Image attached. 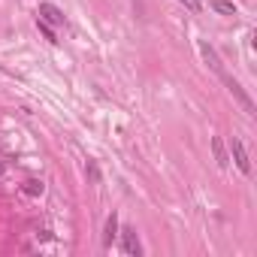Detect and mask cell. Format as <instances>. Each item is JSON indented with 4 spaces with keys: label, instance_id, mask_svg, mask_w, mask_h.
Returning a JSON list of instances; mask_svg holds the SVG:
<instances>
[{
    "label": "cell",
    "instance_id": "1",
    "mask_svg": "<svg viewBox=\"0 0 257 257\" xmlns=\"http://www.w3.org/2000/svg\"><path fill=\"white\" fill-rule=\"evenodd\" d=\"M221 82L227 85V91H230V94H233V97L239 100V106H242V109H245L248 115H254V112H257V109H254V103H251V97L245 94V88H242V85H239V82H236L233 76H227V73H224V76H221Z\"/></svg>",
    "mask_w": 257,
    "mask_h": 257
},
{
    "label": "cell",
    "instance_id": "2",
    "mask_svg": "<svg viewBox=\"0 0 257 257\" xmlns=\"http://www.w3.org/2000/svg\"><path fill=\"white\" fill-rule=\"evenodd\" d=\"M230 158H233V164L239 167L242 176H251V158H248V152H245V146H242L239 137L230 140Z\"/></svg>",
    "mask_w": 257,
    "mask_h": 257
},
{
    "label": "cell",
    "instance_id": "3",
    "mask_svg": "<svg viewBox=\"0 0 257 257\" xmlns=\"http://www.w3.org/2000/svg\"><path fill=\"white\" fill-rule=\"evenodd\" d=\"M121 248H124L127 257H140L143 254V245H140V236H137L134 227H124L121 230Z\"/></svg>",
    "mask_w": 257,
    "mask_h": 257
},
{
    "label": "cell",
    "instance_id": "4",
    "mask_svg": "<svg viewBox=\"0 0 257 257\" xmlns=\"http://www.w3.org/2000/svg\"><path fill=\"white\" fill-rule=\"evenodd\" d=\"M200 55H203V61H206V64L212 67V73H215L218 79H221V76L227 73V70H224V64H221V58H218V52H215V49H212L209 43H200Z\"/></svg>",
    "mask_w": 257,
    "mask_h": 257
},
{
    "label": "cell",
    "instance_id": "5",
    "mask_svg": "<svg viewBox=\"0 0 257 257\" xmlns=\"http://www.w3.org/2000/svg\"><path fill=\"white\" fill-rule=\"evenodd\" d=\"M40 19L46 22V25H64V13L55 7V4H40Z\"/></svg>",
    "mask_w": 257,
    "mask_h": 257
},
{
    "label": "cell",
    "instance_id": "6",
    "mask_svg": "<svg viewBox=\"0 0 257 257\" xmlns=\"http://www.w3.org/2000/svg\"><path fill=\"white\" fill-rule=\"evenodd\" d=\"M212 155H215V164H218L221 170H227V167H230V155H227V149H224V140H221V137H212Z\"/></svg>",
    "mask_w": 257,
    "mask_h": 257
},
{
    "label": "cell",
    "instance_id": "7",
    "mask_svg": "<svg viewBox=\"0 0 257 257\" xmlns=\"http://www.w3.org/2000/svg\"><path fill=\"white\" fill-rule=\"evenodd\" d=\"M115 236H118V215L112 212V215L106 218V227H103V245H106V248H112Z\"/></svg>",
    "mask_w": 257,
    "mask_h": 257
},
{
    "label": "cell",
    "instance_id": "8",
    "mask_svg": "<svg viewBox=\"0 0 257 257\" xmlns=\"http://www.w3.org/2000/svg\"><path fill=\"white\" fill-rule=\"evenodd\" d=\"M22 191H25L28 197H43V194H46V182H43V179H25V182H22Z\"/></svg>",
    "mask_w": 257,
    "mask_h": 257
},
{
    "label": "cell",
    "instance_id": "9",
    "mask_svg": "<svg viewBox=\"0 0 257 257\" xmlns=\"http://www.w3.org/2000/svg\"><path fill=\"white\" fill-rule=\"evenodd\" d=\"M212 10L221 16H236V4L233 0H212Z\"/></svg>",
    "mask_w": 257,
    "mask_h": 257
},
{
    "label": "cell",
    "instance_id": "10",
    "mask_svg": "<svg viewBox=\"0 0 257 257\" xmlns=\"http://www.w3.org/2000/svg\"><path fill=\"white\" fill-rule=\"evenodd\" d=\"M85 176H88L91 185H100V167H97V161H88L85 164Z\"/></svg>",
    "mask_w": 257,
    "mask_h": 257
},
{
    "label": "cell",
    "instance_id": "11",
    "mask_svg": "<svg viewBox=\"0 0 257 257\" xmlns=\"http://www.w3.org/2000/svg\"><path fill=\"white\" fill-rule=\"evenodd\" d=\"M37 28H40V34L52 43V46H58V37H55V31H52V25H46L43 19H37Z\"/></svg>",
    "mask_w": 257,
    "mask_h": 257
},
{
    "label": "cell",
    "instance_id": "12",
    "mask_svg": "<svg viewBox=\"0 0 257 257\" xmlns=\"http://www.w3.org/2000/svg\"><path fill=\"white\" fill-rule=\"evenodd\" d=\"M179 4H185L191 13H200V0H179Z\"/></svg>",
    "mask_w": 257,
    "mask_h": 257
},
{
    "label": "cell",
    "instance_id": "13",
    "mask_svg": "<svg viewBox=\"0 0 257 257\" xmlns=\"http://www.w3.org/2000/svg\"><path fill=\"white\" fill-rule=\"evenodd\" d=\"M37 239H43V242H49V239H52V233H49V230H40V233H37Z\"/></svg>",
    "mask_w": 257,
    "mask_h": 257
},
{
    "label": "cell",
    "instance_id": "14",
    "mask_svg": "<svg viewBox=\"0 0 257 257\" xmlns=\"http://www.w3.org/2000/svg\"><path fill=\"white\" fill-rule=\"evenodd\" d=\"M0 176H4V164H0Z\"/></svg>",
    "mask_w": 257,
    "mask_h": 257
}]
</instances>
